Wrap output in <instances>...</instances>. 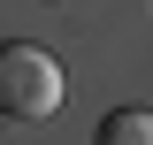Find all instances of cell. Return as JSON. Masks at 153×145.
Returning a JSON list of instances; mask_svg holds the SVG:
<instances>
[{
  "instance_id": "obj_2",
  "label": "cell",
  "mask_w": 153,
  "mask_h": 145,
  "mask_svg": "<svg viewBox=\"0 0 153 145\" xmlns=\"http://www.w3.org/2000/svg\"><path fill=\"white\" fill-rule=\"evenodd\" d=\"M92 145H153V107H115L100 115V138Z\"/></svg>"
},
{
  "instance_id": "obj_1",
  "label": "cell",
  "mask_w": 153,
  "mask_h": 145,
  "mask_svg": "<svg viewBox=\"0 0 153 145\" xmlns=\"http://www.w3.org/2000/svg\"><path fill=\"white\" fill-rule=\"evenodd\" d=\"M61 61L31 38H8L0 46V115H16V122H46L61 107Z\"/></svg>"
}]
</instances>
